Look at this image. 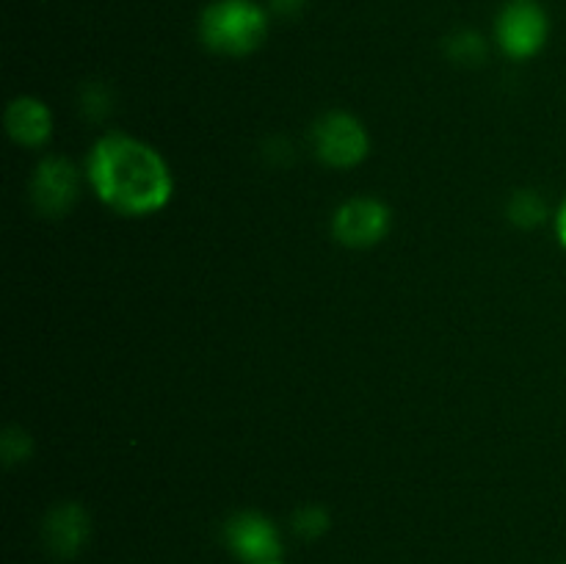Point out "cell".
Here are the masks:
<instances>
[{"label":"cell","instance_id":"5b68a950","mask_svg":"<svg viewBox=\"0 0 566 564\" xmlns=\"http://www.w3.org/2000/svg\"><path fill=\"white\" fill-rule=\"evenodd\" d=\"M224 545L243 564L282 562V534L265 514L238 512L224 523Z\"/></svg>","mask_w":566,"mask_h":564},{"label":"cell","instance_id":"5bb4252c","mask_svg":"<svg viewBox=\"0 0 566 564\" xmlns=\"http://www.w3.org/2000/svg\"><path fill=\"white\" fill-rule=\"evenodd\" d=\"M556 230H558V238H562V243L566 247V202L562 205V210H558L556 216Z\"/></svg>","mask_w":566,"mask_h":564},{"label":"cell","instance_id":"7c38bea8","mask_svg":"<svg viewBox=\"0 0 566 564\" xmlns=\"http://www.w3.org/2000/svg\"><path fill=\"white\" fill-rule=\"evenodd\" d=\"M326 529H329V518H326L324 509L318 506L298 509L296 518H293V531H296L302 540H318Z\"/></svg>","mask_w":566,"mask_h":564},{"label":"cell","instance_id":"ba28073f","mask_svg":"<svg viewBox=\"0 0 566 564\" xmlns=\"http://www.w3.org/2000/svg\"><path fill=\"white\" fill-rule=\"evenodd\" d=\"M42 540L55 558H75L88 540V514L81 503H59L42 523Z\"/></svg>","mask_w":566,"mask_h":564},{"label":"cell","instance_id":"9c48e42d","mask_svg":"<svg viewBox=\"0 0 566 564\" xmlns=\"http://www.w3.org/2000/svg\"><path fill=\"white\" fill-rule=\"evenodd\" d=\"M6 130L22 147H42L53 130V116L39 100L17 97L6 108Z\"/></svg>","mask_w":566,"mask_h":564},{"label":"cell","instance_id":"7a4b0ae2","mask_svg":"<svg viewBox=\"0 0 566 564\" xmlns=\"http://www.w3.org/2000/svg\"><path fill=\"white\" fill-rule=\"evenodd\" d=\"M269 14L254 0H213L199 17V39L219 55H249L265 42Z\"/></svg>","mask_w":566,"mask_h":564},{"label":"cell","instance_id":"277c9868","mask_svg":"<svg viewBox=\"0 0 566 564\" xmlns=\"http://www.w3.org/2000/svg\"><path fill=\"white\" fill-rule=\"evenodd\" d=\"M313 144L318 158L335 169L357 166L368 155V133H365L363 122L343 111H332L315 122Z\"/></svg>","mask_w":566,"mask_h":564},{"label":"cell","instance_id":"4fadbf2b","mask_svg":"<svg viewBox=\"0 0 566 564\" xmlns=\"http://www.w3.org/2000/svg\"><path fill=\"white\" fill-rule=\"evenodd\" d=\"M302 6L304 0H271V9H274L276 14H296Z\"/></svg>","mask_w":566,"mask_h":564},{"label":"cell","instance_id":"8fae6325","mask_svg":"<svg viewBox=\"0 0 566 564\" xmlns=\"http://www.w3.org/2000/svg\"><path fill=\"white\" fill-rule=\"evenodd\" d=\"M448 53H451L453 61H464V64H475L486 55V44L479 33L473 31H462L457 36H451L448 42Z\"/></svg>","mask_w":566,"mask_h":564},{"label":"cell","instance_id":"3957f363","mask_svg":"<svg viewBox=\"0 0 566 564\" xmlns=\"http://www.w3.org/2000/svg\"><path fill=\"white\" fill-rule=\"evenodd\" d=\"M551 22L536 0H509L495 20V36L509 59H534L547 42Z\"/></svg>","mask_w":566,"mask_h":564},{"label":"cell","instance_id":"52a82bcc","mask_svg":"<svg viewBox=\"0 0 566 564\" xmlns=\"http://www.w3.org/2000/svg\"><path fill=\"white\" fill-rule=\"evenodd\" d=\"M77 191H81V186H77V171L70 160L53 155V158H44L39 164L31 188L33 205L39 208V213L64 216L75 205Z\"/></svg>","mask_w":566,"mask_h":564},{"label":"cell","instance_id":"9a60e30c","mask_svg":"<svg viewBox=\"0 0 566 564\" xmlns=\"http://www.w3.org/2000/svg\"><path fill=\"white\" fill-rule=\"evenodd\" d=\"M269 564H282V562H269Z\"/></svg>","mask_w":566,"mask_h":564},{"label":"cell","instance_id":"8992f818","mask_svg":"<svg viewBox=\"0 0 566 564\" xmlns=\"http://www.w3.org/2000/svg\"><path fill=\"white\" fill-rule=\"evenodd\" d=\"M390 230V210L374 197H354L337 208L332 232L352 249H368L379 243Z\"/></svg>","mask_w":566,"mask_h":564},{"label":"cell","instance_id":"30bf717a","mask_svg":"<svg viewBox=\"0 0 566 564\" xmlns=\"http://www.w3.org/2000/svg\"><path fill=\"white\" fill-rule=\"evenodd\" d=\"M509 216H512L514 224L536 227L545 221L547 208H545V202H542L539 194L520 191V194H514L512 202H509Z\"/></svg>","mask_w":566,"mask_h":564},{"label":"cell","instance_id":"6da1fadb","mask_svg":"<svg viewBox=\"0 0 566 564\" xmlns=\"http://www.w3.org/2000/svg\"><path fill=\"white\" fill-rule=\"evenodd\" d=\"M94 194L122 216H147L171 199L169 166L149 144L127 133H105L88 153Z\"/></svg>","mask_w":566,"mask_h":564}]
</instances>
